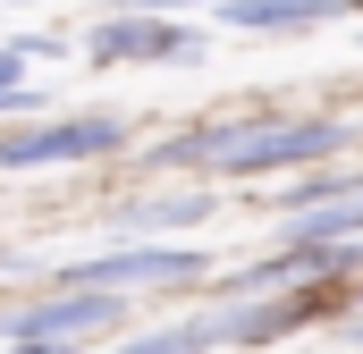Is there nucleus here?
<instances>
[{
    "instance_id": "f257e3e1",
    "label": "nucleus",
    "mask_w": 363,
    "mask_h": 354,
    "mask_svg": "<svg viewBox=\"0 0 363 354\" xmlns=\"http://www.w3.org/2000/svg\"><path fill=\"white\" fill-rule=\"evenodd\" d=\"M355 144V127L347 118H245V135L228 144V161L220 177H279V169H321V161H338Z\"/></svg>"
},
{
    "instance_id": "f03ea898",
    "label": "nucleus",
    "mask_w": 363,
    "mask_h": 354,
    "mask_svg": "<svg viewBox=\"0 0 363 354\" xmlns=\"http://www.w3.org/2000/svg\"><path fill=\"white\" fill-rule=\"evenodd\" d=\"M211 270V253L194 245H118V253H93V262H60L51 287L68 295H152V287H194Z\"/></svg>"
},
{
    "instance_id": "7ed1b4c3",
    "label": "nucleus",
    "mask_w": 363,
    "mask_h": 354,
    "mask_svg": "<svg viewBox=\"0 0 363 354\" xmlns=\"http://www.w3.org/2000/svg\"><path fill=\"white\" fill-rule=\"evenodd\" d=\"M135 144V127L118 110H77V118H43L0 135V169H77V161H118Z\"/></svg>"
},
{
    "instance_id": "20e7f679",
    "label": "nucleus",
    "mask_w": 363,
    "mask_h": 354,
    "mask_svg": "<svg viewBox=\"0 0 363 354\" xmlns=\"http://www.w3.org/2000/svg\"><path fill=\"white\" fill-rule=\"evenodd\" d=\"M211 42L178 25V17H135V8H110L101 25L85 34V59L93 68H194Z\"/></svg>"
},
{
    "instance_id": "39448f33",
    "label": "nucleus",
    "mask_w": 363,
    "mask_h": 354,
    "mask_svg": "<svg viewBox=\"0 0 363 354\" xmlns=\"http://www.w3.org/2000/svg\"><path fill=\"white\" fill-rule=\"evenodd\" d=\"M118 312H127V295H68V287H51V295L0 312V338H9V346H68L77 354L93 329H110Z\"/></svg>"
},
{
    "instance_id": "423d86ee",
    "label": "nucleus",
    "mask_w": 363,
    "mask_h": 354,
    "mask_svg": "<svg viewBox=\"0 0 363 354\" xmlns=\"http://www.w3.org/2000/svg\"><path fill=\"white\" fill-rule=\"evenodd\" d=\"M363 0H220L211 17L237 25V34H313V25H338Z\"/></svg>"
},
{
    "instance_id": "0eeeda50",
    "label": "nucleus",
    "mask_w": 363,
    "mask_h": 354,
    "mask_svg": "<svg viewBox=\"0 0 363 354\" xmlns=\"http://www.w3.org/2000/svg\"><path fill=\"white\" fill-rule=\"evenodd\" d=\"M321 295H254V304H228L220 312V338L228 346H279V338H296V321L313 312Z\"/></svg>"
},
{
    "instance_id": "6e6552de",
    "label": "nucleus",
    "mask_w": 363,
    "mask_h": 354,
    "mask_svg": "<svg viewBox=\"0 0 363 354\" xmlns=\"http://www.w3.org/2000/svg\"><path fill=\"white\" fill-rule=\"evenodd\" d=\"M211 202H220V194H203V185H186V194H144V202H118V236L135 245V236H152V228H194Z\"/></svg>"
},
{
    "instance_id": "1a4fd4ad",
    "label": "nucleus",
    "mask_w": 363,
    "mask_h": 354,
    "mask_svg": "<svg viewBox=\"0 0 363 354\" xmlns=\"http://www.w3.org/2000/svg\"><path fill=\"white\" fill-rule=\"evenodd\" d=\"M363 236V194H338V202H313L287 219V245H355Z\"/></svg>"
},
{
    "instance_id": "9d476101",
    "label": "nucleus",
    "mask_w": 363,
    "mask_h": 354,
    "mask_svg": "<svg viewBox=\"0 0 363 354\" xmlns=\"http://www.w3.org/2000/svg\"><path fill=\"white\" fill-rule=\"evenodd\" d=\"M228 346L220 338V312H194V321H178V329H144V338H127L118 354H211Z\"/></svg>"
},
{
    "instance_id": "9b49d317",
    "label": "nucleus",
    "mask_w": 363,
    "mask_h": 354,
    "mask_svg": "<svg viewBox=\"0 0 363 354\" xmlns=\"http://www.w3.org/2000/svg\"><path fill=\"white\" fill-rule=\"evenodd\" d=\"M118 8H135V17H186V8H220V0H118Z\"/></svg>"
},
{
    "instance_id": "f8f14e48",
    "label": "nucleus",
    "mask_w": 363,
    "mask_h": 354,
    "mask_svg": "<svg viewBox=\"0 0 363 354\" xmlns=\"http://www.w3.org/2000/svg\"><path fill=\"white\" fill-rule=\"evenodd\" d=\"M26 85V42H0V93Z\"/></svg>"
},
{
    "instance_id": "ddd939ff",
    "label": "nucleus",
    "mask_w": 363,
    "mask_h": 354,
    "mask_svg": "<svg viewBox=\"0 0 363 354\" xmlns=\"http://www.w3.org/2000/svg\"><path fill=\"white\" fill-rule=\"evenodd\" d=\"M347 346H355V354H363V312H347Z\"/></svg>"
},
{
    "instance_id": "4468645a",
    "label": "nucleus",
    "mask_w": 363,
    "mask_h": 354,
    "mask_svg": "<svg viewBox=\"0 0 363 354\" xmlns=\"http://www.w3.org/2000/svg\"><path fill=\"white\" fill-rule=\"evenodd\" d=\"M9 8H34V0H9Z\"/></svg>"
}]
</instances>
